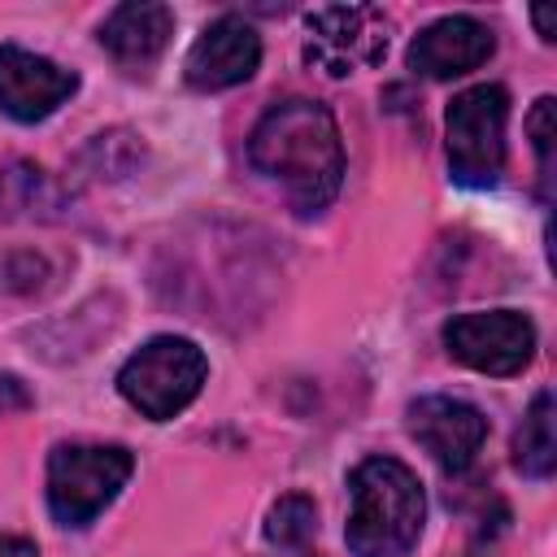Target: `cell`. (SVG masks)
Returning <instances> with one entry per match:
<instances>
[{"label":"cell","instance_id":"6da1fadb","mask_svg":"<svg viewBox=\"0 0 557 557\" xmlns=\"http://www.w3.org/2000/svg\"><path fill=\"white\" fill-rule=\"evenodd\" d=\"M248 161L274 178L300 213H318L335 200L344 178V144L326 104L283 100L261 113L248 135Z\"/></svg>","mask_w":557,"mask_h":557},{"label":"cell","instance_id":"7c38bea8","mask_svg":"<svg viewBox=\"0 0 557 557\" xmlns=\"http://www.w3.org/2000/svg\"><path fill=\"white\" fill-rule=\"evenodd\" d=\"M174 35V13L165 4H152V0H131V4H117L104 26H100V44L104 52L117 61V65H152L165 44Z\"/></svg>","mask_w":557,"mask_h":557},{"label":"cell","instance_id":"3957f363","mask_svg":"<svg viewBox=\"0 0 557 557\" xmlns=\"http://www.w3.org/2000/svg\"><path fill=\"white\" fill-rule=\"evenodd\" d=\"M205 374H209V361H205V352L191 339L157 335L139 352L126 357V366L117 370V392L144 418L165 422V418L183 413L200 396Z\"/></svg>","mask_w":557,"mask_h":557},{"label":"cell","instance_id":"52a82bcc","mask_svg":"<svg viewBox=\"0 0 557 557\" xmlns=\"http://www.w3.org/2000/svg\"><path fill=\"white\" fill-rule=\"evenodd\" d=\"M444 344L457 361L479 374H518L535 357V326L518 309H483L461 313L444 326Z\"/></svg>","mask_w":557,"mask_h":557},{"label":"cell","instance_id":"5b68a950","mask_svg":"<svg viewBox=\"0 0 557 557\" xmlns=\"http://www.w3.org/2000/svg\"><path fill=\"white\" fill-rule=\"evenodd\" d=\"M509 91L496 83L466 87L448 104V170L461 187H492L505 170Z\"/></svg>","mask_w":557,"mask_h":557},{"label":"cell","instance_id":"2e32d148","mask_svg":"<svg viewBox=\"0 0 557 557\" xmlns=\"http://www.w3.org/2000/svg\"><path fill=\"white\" fill-rule=\"evenodd\" d=\"M30 405H35L30 387H26L17 374L0 370V418H9V413H22V409H30Z\"/></svg>","mask_w":557,"mask_h":557},{"label":"cell","instance_id":"9a60e30c","mask_svg":"<svg viewBox=\"0 0 557 557\" xmlns=\"http://www.w3.org/2000/svg\"><path fill=\"white\" fill-rule=\"evenodd\" d=\"M527 135H531V148L540 157V183H544V196H548V178H553V96H540L531 117H527Z\"/></svg>","mask_w":557,"mask_h":557},{"label":"cell","instance_id":"8992f818","mask_svg":"<svg viewBox=\"0 0 557 557\" xmlns=\"http://www.w3.org/2000/svg\"><path fill=\"white\" fill-rule=\"evenodd\" d=\"M387 52V17L374 4H322L305 13V61L331 78L366 70Z\"/></svg>","mask_w":557,"mask_h":557},{"label":"cell","instance_id":"ba28073f","mask_svg":"<svg viewBox=\"0 0 557 557\" xmlns=\"http://www.w3.org/2000/svg\"><path fill=\"white\" fill-rule=\"evenodd\" d=\"M257 65H261V35L239 13H222L191 44L187 83L196 91H226L235 83H248L257 74Z\"/></svg>","mask_w":557,"mask_h":557},{"label":"cell","instance_id":"e0dca14e","mask_svg":"<svg viewBox=\"0 0 557 557\" xmlns=\"http://www.w3.org/2000/svg\"><path fill=\"white\" fill-rule=\"evenodd\" d=\"M0 557H39V548L22 535H0Z\"/></svg>","mask_w":557,"mask_h":557},{"label":"cell","instance_id":"4fadbf2b","mask_svg":"<svg viewBox=\"0 0 557 557\" xmlns=\"http://www.w3.org/2000/svg\"><path fill=\"white\" fill-rule=\"evenodd\" d=\"M513 466L527 479H548L557 466V435H553V392H540L513 435Z\"/></svg>","mask_w":557,"mask_h":557},{"label":"cell","instance_id":"5bb4252c","mask_svg":"<svg viewBox=\"0 0 557 557\" xmlns=\"http://www.w3.org/2000/svg\"><path fill=\"white\" fill-rule=\"evenodd\" d=\"M313 531H318V509H313V500L300 496V492L283 496V500L270 509V518H265V540L278 544V548H305V544L313 540Z\"/></svg>","mask_w":557,"mask_h":557},{"label":"cell","instance_id":"277c9868","mask_svg":"<svg viewBox=\"0 0 557 557\" xmlns=\"http://www.w3.org/2000/svg\"><path fill=\"white\" fill-rule=\"evenodd\" d=\"M135 461L117 444H61L48 457V509L61 527H87L131 479Z\"/></svg>","mask_w":557,"mask_h":557},{"label":"cell","instance_id":"7a4b0ae2","mask_svg":"<svg viewBox=\"0 0 557 557\" xmlns=\"http://www.w3.org/2000/svg\"><path fill=\"white\" fill-rule=\"evenodd\" d=\"M348 553L352 557H405L418 535H422V518H426V500H422V483L418 474L396 461V457H366L352 474H348Z\"/></svg>","mask_w":557,"mask_h":557},{"label":"cell","instance_id":"8fae6325","mask_svg":"<svg viewBox=\"0 0 557 557\" xmlns=\"http://www.w3.org/2000/svg\"><path fill=\"white\" fill-rule=\"evenodd\" d=\"M496 52V39L492 30L479 22V17H440L431 22L426 30L413 35L409 44V65L426 78H457V74H470L479 70L487 57Z\"/></svg>","mask_w":557,"mask_h":557},{"label":"cell","instance_id":"ac0fdd59","mask_svg":"<svg viewBox=\"0 0 557 557\" xmlns=\"http://www.w3.org/2000/svg\"><path fill=\"white\" fill-rule=\"evenodd\" d=\"M535 26H540V35H544V39H553V13H548L544 4L535 9Z\"/></svg>","mask_w":557,"mask_h":557},{"label":"cell","instance_id":"30bf717a","mask_svg":"<svg viewBox=\"0 0 557 557\" xmlns=\"http://www.w3.org/2000/svg\"><path fill=\"white\" fill-rule=\"evenodd\" d=\"M74 70H61L48 57L4 44L0 48V109L17 122H44L74 96Z\"/></svg>","mask_w":557,"mask_h":557},{"label":"cell","instance_id":"9c48e42d","mask_svg":"<svg viewBox=\"0 0 557 557\" xmlns=\"http://www.w3.org/2000/svg\"><path fill=\"white\" fill-rule=\"evenodd\" d=\"M409 431L444 470H466L487 440V418L470 400L422 396L409 405Z\"/></svg>","mask_w":557,"mask_h":557}]
</instances>
